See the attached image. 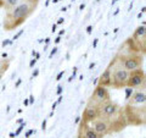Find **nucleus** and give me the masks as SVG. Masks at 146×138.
Segmentation results:
<instances>
[{"label":"nucleus","mask_w":146,"mask_h":138,"mask_svg":"<svg viewBox=\"0 0 146 138\" xmlns=\"http://www.w3.org/2000/svg\"><path fill=\"white\" fill-rule=\"evenodd\" d=\"M99 117L102 119L110 127V133H117L128 126L123 107L112 99L102 103L99 107Z\"/></svg>","instance_id":"nucleus-1"},{"label":"nucleus","mask_w":146,"mask_h":138,"mask_svg":"<svg viewBox=\"0 0 146 138\" xmlns=\"http://www.w3.org/2000/svg\"><path fill=\"white\" fill-rule=\"evenodd\" d=\"M36 4L28 3V1H22L15 7L6 10L5 16H4L3 27L5 31H13L22 26L27 21L32 13L35 11Z\"/></svg>","instance_id":"nucleus-2"},{"label":"nucleus","mask_w":146,"mask_h":138,"mask_svg":"<svg viewBox=\"0 0 146 138\" xmlns=\"http://www.w3.org/2000/svg\"><path fill=\"white\" fill-rule=\"evenodd\" d=\"M128 45V52L129 53H139L144 54L146 52V26L145 22L141 26H138L131 37L125 42Z\"/></svg>","instance_id":"nucleus-3"},{"label":"nucleus","mask_w":146,"mask_h":138,"mask_svg":"<svg viewBox=\"0 0 146 138\" xmlns=\"http://www.w3.org/2000/svg\"><path fill=\"white\" fill-rule=\"evenodd\" d=\"M127 123L131 126H145L146 123V105L125 104L123 107Z\"/></svg>","instance_id":"nucleus-4"},{"label":"nucleus","mask_w":146,"mask_h":138,"mask_svg":"<svg viewBox=\"0 0 146 138\" xmlns=\"http://www.w3.org/2000/svg\"><path fill=\"white\" fill-rule=\"evenodd\" d=\"M111 65V86L115 89H122L127 87L128 76H129V71L123 68L117 62L116 58L110 62Z\"/></svg>","instance_id":"nucleus-5"},{"label":"nucleus","mask_w":146,"mask_h":138,"mask_svg":"<svg viewBox=\"0 0 146 138\" xmlns=\"http://www.w3.org/2000/svg\"><path fill=\"white\" fill-rule=\"evenodd\" d=\"M116 60L119 65L125 68L127 71H133L136 68H140L144 64V54L139 53H129L127 55H117Z\"/></svg>","instance_id":"nucleus-6"},{"label":"nucleus","mask_w":146,"mask_h":138,"mask_svg":"<svg viewBox=\"0 0 146 138\" xmlns=\"http://www.w3.org/2000/svg\"><path fill=\"white\" fill-rule=\"evenodd\" d=\"M146 86V75L143 68H136V70L129 71L128 76L127 87H130L133 89H145Z\"/></svg>","instance_id":"nucleus-7"},{"label":"nucleus","mask_w":146,"mask_h":138,"mask_svg":"<svg viewBox=\"0 0 146 138\" xmlns=\"http://www.w3.org/2000/svg\"><path fill=\"white\" fill-rule=\"evenodd\" d=\"M110 99H111V95H110V90H108L107 87L96 84L93 94H91L90 99H89V102L95 104V105H98V107H100L102 103L107 102V100H110Z\"/></svg>","instance_id":"nucleus-8"},{"label":"nucleus","mask_w":146,"mask_h":138,"mask_svg":"<svg viewBox=\"0 0 146 138\" xmlns=\"http://www.w3.org/2000/svg\"><path fill=\"white\" fill-rule=\"evenodd\" d=\"M99 117V107L93 103L88 102L86 107L83 111V115L80 116V121L85 123H90L91 121H94L95 119Z\"/></svg>","instance_id":"nucleus-9"},{"label":"nucleus","mask_w":146,"mask_h":138,"mask_svg":"<svg viewBox=\"0 0 146 138\" xmlns=\"http://www.w3.org/2000/svg\"><path fill=\"white\" fill-rule=\"evenodd\" d=\"M77 138H104L100 136L93 127L90 126V123H85L79 121V127H78V135Z\"/></svg>","instance_id":"nucleus-10"},{"label":"nucleus","mask_w":146,"mask_h":138,"mask_svg":"<svg viewBox=\"0 0 146 138\" xmlns=\"http://www.w3.org/2000/svg\"><path fill=\"white\" fill-rule=\"evenodd\" d=\"M145 103H146L145 89H134L133 94L127 100V104H131V105H144Z\"/></svg>","instance_id":"nucleus-11"},{"label":"nucleus","mask_w":146,"mask_h":138,"mask_svg":"<svg viewBox=\"0 0 146 138\" xmlns=\"http://www.w3.org/2000/svg\"><path fill=\"white\" fill-rule=\"evenodd\" d=\"M90 126L93 127L95 131H96V133H99V135L102 136V137L107 136V135H111V133H110V127H108V125L102 120V119H100V117L95 119L94 121H91V122H90Z\"/></svg>","instance_id":"nucleus-12"},{"label":"nucleus","mask_w":146,"mask_h":138,"mask_svg":"<svg viewBox=\"0 0 146 138\" xmlns=\"http://www.w3.org/2000/svg\"><path fill=\"white\" fill-rule=\"evenodd\" d=\"M98 84L104 87L111 86V65H108L106 67V70L101 73V76L98 78Z\"/></svg>","instance_id":"nucleus-13"},{"label":"nucleus","mask_w":146,"mask_h":138,"mask_svg":"<svg viewBox=\"0 0 146 138\" xmlns=\"http://www.w3.org/2000/svg\"><path fill=\"white\" fill-rule=\"evenodd\" d=\"M9 66H10V61L9 60H5V59L0 60V81H1V78H3V73L7 71Z\"/></svg>","instance_id":"nucleus-14"},{"label":"nucleus","mask_w":146,"mask_h":138,"mask_svg":"<svg viewBox=\"0 0 146 138\" xmlns=\"http://www.w3.org/2000/svg\"><path fill=\"white\" fill-rule=\"evenodd\" d=\"M25 127H26V122L23 121L22 123H20V126H18V128L16 130V132H15V136H16V137H17V136H20V135H21V132L23 131V128H25Z\"/></svg>","instance_id":"nucleus-15"},{"label":"nucleus","mask_w":146,"mask_h":138,"mask_svg":"<svg viewBox=\"0 0 146 138\" xmlns=\"http://www.w3.org/2000/svg\"><path fill=\"white\" fill-rule=\"evenodd\" d=\"M133 92H134L133 88H130V87H125V100H128L130 98V95L133 94Z\"/></svg>","instance_id":"nucleus-16"},{"label":"nucleus","mask_w":146,"mask_h":138,"mask_svg":"<svg viewBox=\"0 0 146 138\" xmlns=\"http://www.w3.org/2000/svg\"><path fill=\"white\" fill-rule=\"evenodd\" d=\"M22 34H23V29H21L20 32H17V33L12 37V39H11V40H16V39H18V38H20V37H21Z\"/></svg>","instance_id":"nucleus-17"},{"label":"nucleus","mask_w":146,"mask_h":138,"mask_svg":"<svg viewBox=\"0 0 146 138\" xmlns=\"http://www.w3.org/2000/svg\"><path fill=\"white\" fill-rule=\"evenodd\" d=\"M33 133H35V130H28V131L26 132L25 137H26V138H29V137H31L32 135H33Z\"/></svg>","instance_id":"nucleus-18"},{"label":"nucleus","mask_w":146,"mask_h":138,"mask_svg":"<svg viewBox=\"0 0 146 138\" xmlns=\"http://www.w3.org/2000/svg\"><path fill=\"white\" fill-rule=\"evenodd\" d=\"M62 92H63V86L60 84V86L57 87V89H56V94H57V95H61Z\"/></svg>","instance_id":"nucleus-19"},{"label":"nucleus","mask_w":146,"mask_h":138,"mask_svg":"<svg viewBox=\"0 0 146 138\" xmlns=\"http://www.w3.org/2000/svg\"><path fill=\"white\" fill-rule=\"evenodd\" d=\"M63 75H65V71H60V72H58V75L56 76V81H60L61 78L63 77Z\"/></svg>","instance_id":"nucleus-20"},{"label":"nucleus","mask_w":146,"mask_h":138,"mask_svg":"<svg viewBox=\"0 0 146 138\" xmlns=\"http://www.w3.org/2000/svg\"><path fill=\"white\" fill-rule=\"evenodd\" d=\"M56 53H57V48L55 47V48L51 50V53H50V55H49V59H51V58H52V56H54V55L56 54Z\"/></svg>","instance_id":"nucleus-21"},{"label":"nucleus","mask_w":146,"mask_h":138,"mask_svg":"<svg viewBox=\"0 0 146 138\" xmlns=\"http://www.w3.org/2000/svg\"><path fill=\"white\" fill-rule=\"evenodd\" d=\"M36 61H38L36 59H32L31 62H29V67H31V68H33V67H34V65L36 64Z\"/></svg>","instance_id":"nucleus-22"},{"label":"nucleus","mask_w":146,"mask_h":138,"mask_svg":"<svg viewBox=\"0 0 146 138\" xmlns=\"http://www.w3.org/2000/svg\"><path fill=\"white\" fill-rule=\"evenodd\" d=\"M11 43H12V40H9V39H6V40H4V42H3V47H6V45L11 44Z\"/></svg>","instance_id":"nucleus-23"},{"label":"nucleus","mask_w":146,"mask_h":138,"mask_svg":"<svg viewBox=\"0 0 146 138\" xmlns=\"http://www.w3.org/2000/svg\"><path fill=\"white\" fill-rule=\"evenodd\" d=\"M38 75H39V70H38V68H35V70L33 71V73H32V77L34 78V77H36Z\"/></svg>","instance_id":"nucleus-24"},{"label":"nucleus","mask_w":146,"mask_h":138,"mask_svg":"<svg viewBox=\"0 0 146 138\" xmlns=\"http://www.w3.org/2000/svg\"><path fill=\"white\" fill-rule=\"evenodd\" d=\"M29 105H32V104H34V96H33V94H31L29 95Z\"/></svg>","instance_id":"nucleus-25"},{"label":"nucleus","mask_w":146,"mask_h":138,"mask_svg":"<svg viewBox=\"0 0 146 138\" xmlns=\"http://www.w3.org/2000/svg\"><path fill=\"white\" fill-rule=\"evenodd\" d=\"M42 130H43V131L46 130V120L43 121V123H42Z\"/></svg>","instance_id":"nucleus-26"},{"label":"nucleus","mask_w":146,"mask_h":138,"mask_svg":"<svg viewBox=\"0 0 146 138\" xmlns=\"http://www.w3.org/2000/svg\"><path fill=\"white\" fill-rule=\"evenodd\" d=\"M21 82H22V80H21V78H18V80H17V82H16V84H15V88H18V87H20Z\"/></svg>","instance_id":"nucleus-27"},{"label":"nucleus","mask_w":146,"mask_h":138,"mask_svg":"<svg viewBox=\"0 0 146 138\" xmlns=\"http://www.w3.org/2000/svg\"><path fill=\"white\" fill-rule=\"evenodd\" d=\"M98 42H99V38H95V39H94V43H93V48H96Z\"/></svg>","instance_id":"nucleus-28"},{"label":"nucleus","mask_w":146,"mask_h":138,"mask_svg":"<svg viewBox=\"0 0 146 138\" xmlns=\"http://www.w3.org/2000/svg\"><path fill=\"white\" fill-rule=\"evenodd\" d=\"M62 98H63L62 94H61V95H58V99H57V102H56V103H57V104H60V103L62 102Z\"/></svg>","instance_id":"nucleus-29"},{"label":"nucleus","mask_w":146,"mask_h":138,"mask_svg":"<svg viewBox=\"0 0 146 138\" xmlns=\"http://www.w3.org/2000/svg\"><path fill=\"white\" fill-rule=\"evenodd\" d=\"M91 29H93V27L88 26V28H86V33H91Z\"/></svg>","instance_id":"nucleus-30"},{"label":"nucleus","mask_w":146,"mask_h":138,"mask_svg":"<svg viewBox=\"0 0 146 138\" xmlns=\"http://www.w3.org/2000/svg\"><path fill=\"white\" fill-rule=\"evenodd\" d=\"M60 40H61V36H58L57 38L55 39V43H56V44H57V43H60Z\"/></svg>","instance_id":"nucleus-31"},{"label":"nucleus","mask_w":146,"mask_h":138,"mask_svg":"<svg viewBox=\"0 0 146 138\" xmlns=\"http://www.w3.org/2000/svg\"><path fill=\"white\" fill-rule=\"evenodd\" d=\"M63 21H65V20H63V18H62V17H61V18H58V21H57V23H56V25H61V23H62V22H63Z\"/></svg>","instance_id":"nucleus-32"},{"label":"nucleus","mask_w":146,"mask_h":138,"mask_svg":"<svg viewBox=\"0 0 146 138\" xmlns=\"http://www.w3.org/2000/svg\"><path fill=\"white\" fill-rule=\"evenodd\" d=\"M22 122H23V119H18V120L16 121L17 125H20V123H22Z\"/></svg>","instance_id":"nucleus-33"},{"label":"nucleus","mask_w":146,"mask_h":138,"mask_svg":"<svg viewBox=\"0 0 146 138\" xmlns=\"http://www.w3.org/2000/svg\"><path fill=\"white\" fill-rule=\"evenodd\" d=\"M29 105V100L28 99H25V107H28Z\"/></svg>","instance_id":"nucleus-34"},{"label":"nucleus","mask_w":146,"mask_h":138,"mask_svg":"<svg viewBox=\"0 0 146 138\" xmlns=\"http://www.w3.org/2000/svg\"><path fill=\"white\" fill-rule=\"evenodd\" d=\"M9 136H10V138H15L16 136H15V133H13V132H10V135H9Z\"/></svg>","instance_id":"nucleus-35"},{"label":"nucleus","mask_w":146,"mask_h":138,"mask_svg":"<svg viewBox=\"0 0 146 138\" xmlns=\"http://www.w3.org/2000/svg\"><path fill=\"white\" fill-rule=\"evenodd\" d=\"M56 27H57V25L55 23V25L52 26V32H56Z\"/></svg>","instance_id":"nucleus-36"},{"label":"nucleus","mask_w":146,"mask_h":138,"mask_svg":"<svg viewBox=\"0 0 146 138\" xmlns=\"http://www.w3.org/2000/svg\"><path fill=\"white\" fill-rule=\"evenodd\" d=\"M79 121H80V116H77V119H76V123H79Z\"/></svg>","instance_id":"nucleus-37"},{"label":"nucleus","mask_w":146,"mask_h":138,"mask_svg":"<svg viewBox=\"0 0 146 138\" xmlns=\"http://www.w3.org/2000/svg\"><path fill=\"white\" fill-rule=\"evenodd\" d=\"M39 58H40V54H39V53H35V59H36V60H38Z\"/></svg>","instance_id":"nucleus-38"},{"label":"nucleus","mask_w":146,"mask_h":138,"mask_svg":"<svg viewBox=\"0 0 146 138\" xmlns=\"http://www.w3.org/2000/svg\"><path fill=\"white\" fill-rule=\"evenodd\" d=\"M95 66V62H93V64H90V66H89V68L90 70H93V67Z\"/></svg>","instance_id":"nucleus-39"},{"label":"nucleus","mask_w":146,"mask_h":138,"mask_svg":"<svg viewBox=\"0 0 146 138\" xmlns=\"http://www.w3.org/2000/svg\"><path fill=\"white\" fill-rule=\"evenodd\" d=\"M56 105H57V103H54V104H52V111H54L55 109H56Z\"/></svg>","instance_id":"nucleus-40"},{"label":"nucleus","mask_w":146,"mask_h":138,"mask_svg":"<svg viewBox=\"0 0 146 138\" xmlns=\"http://www.w3.org/2000/svg\"><path fill=\"white\" fill-rule=\"evenodd\" d=\"M49 43H50V38H46V39H45V44H46V45H48Z\"/></svg>","instance_id":"nucleus-41"},{"label":"nucleus","mask_w":146,"mask_h":138,"mask_svg":"<svg viewBox=\"0 0 146 138\" xmlns=\"http://www.w3.org/2000/svg\"><path fill=\"white\" fill-rule=\"evenodd\" d=\"M62 34H65V29H62V31H60V33H58V36H62Z\"/></svg>","instance_id":"nucleus-42"}]
</instances>
